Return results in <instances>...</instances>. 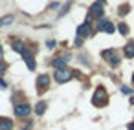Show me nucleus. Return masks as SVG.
Returning <instances> with one entry per match:
<instances>
[{
	"label": "nucleus",
	"mask_w": 134,
	"mask_h": 130,
	"mask_svg": "<svg viewBox=\"0 0 134 130\" xmlns=\"http://www.w3.org/2000/svg\"><path fill=\"white\" fill-rule=\"evenodd\" d=\"M72 77H74V72L68 70V68H61V70H55L53 72V81L59 82V84H64V82L72 81Z\"/></svg>",
	"instance_id": "obj_1"
},
{
	"label": "nucleus",
	"mask_w": 134,
	"mask_h": 130,
	"mask_svg": "<svg viewBox=\"0 0 134 130\" xmlns=\"http://www.w3.org/2000/svg\"><path fill=\"white\" fill-rule=\"evenodd\" d=\"M13 112H15V115H17V117L24 119L26 115H30V114H31V104H30L28 101L15 103V106H13Z\"/></svg>",
	"instance_id": "obj_2"
},
{
	"label": "nucleus",
	"mask_w": 134,
	"mask_h": 130,
	"mask_svg": "<svg viewBox=\"0 0 134 130\" xmlns=\"http://www.w3.org/2000/svg\"><path fill=\"white\" fill-rule=\"evenodd\" d=\"M92 103H94V106H107L108 104V95H107L105 88H97L96 90V93L92 97Z\"/></svg>",
	"instance_id": "obj_3"
},
{
	"label": "nucleus",
	"mask_w": 134,
	"mask_h": 130,
	"mask_svg": "<svg viewBox=\"0 0 134 130\" xmlns=\"http://www.w3.org/2000/svg\"><path fill=\"white\" fill-rule=\"evenodd\" d=\"M48 84H50V77H48L46 73H44V75H39V77H37V86H39V93L46 92Z\"/></svg>",
	"instance_id": "obj_4"
},
{
	"label": "nucleus",
	"mask_w": 134,
	"mask_h": 130,
	"mask_svg": "<svg viewBox=\"0 0 134 130\" xmlns=\"http://www.w3.org/2000/svg\"><path fill=\"white\" fill-rule=\"evenodd\" d=\"M90 15L92 17H97V19H103V4L101 2H94L90 6Z\"/></svg>",
	"instance_id": "obj_5"
},
{
	"label": "nucleus",
	"mask_w": 134,
	"mask_h": 130,
	"mask_svg": "<svg viewBox=\"0 0 134 130\" xmlns=\"http://www.w3.org/2000/svg\"><path fill=\"white\" fill-rule=\"evenodd\" d=\"M90 35H92V28H90V24H81V26H77V37L86 39V37H90Z\"/></svg>",
	"instance_id": "obj_6"
},
{
	"label": "nucleus",
	"mask_w": 134,
	"mask_h": 130,
	"mask_svg": "<svg viewBox=\"0 0 134 130\" xmlns=\"http://www.w3.org/2000/svg\"><path fill=\"white\" fill-rule=\"evenodd\" d=\"M70 61V55H63V57H57V59H53V68L55 70H61V68H64L66 66V62Z\"/></svg>",
	"instance_id": "obj_7"
},
{
	"label": "nucleus",
	"mask_w": 134,
	"mask_h": 130,
	"mask_svg": "<svg viewBox=\"0 0 134 130\" xmlns=\"http://www.w3.org/2000/svg\"><path fill=\"white\" fill-rule=\"evenodd\" d=\"M123 55H125L127 59H132V57H134V40H130L129 44H125V48H123Z\"/></svg>",
	"instance_id": "obj_8"
},
{
	"label": "nucleus",
	"mask_w": 134,
	"mask_h": 130,
	"mask_svg": "<svg viewBox=\"0 0 134 130\" xmlns=\"http://www.w3.org/2000/svg\"><path fill=\"white\" fill-rule=\"evenodd\" d=\"M11 50L17 51V53H22V51L26 50V42H22V40H13V42H11Z\"/></svg>",
	"instance_id": "obj_9"
},
{
	"label": "nucleus",
	"mask_w": 134,
	"mask_h": 130,
	"mask_svg": "<svg viewBox=\"0 0 134 130\" xmlns=\"http://www.w3.org/2000/svg\"><path fill=\"white\" fill-rule=\"evenodd\" d=\"M0 130H13V121L8 117H0Z\"/></svg>",
	"instance_id": "obj_10"
},
{
	"label": "nucleus",
	"mask_w": 134,
	"mask_h": 130,
	"mask_svg": "<svg viewBox=\"0 0 134 130\" xmlns=\"http://www.w3.org/2000/svg\"><path fill=\"white\" fill-rule=\"evenodd\" d=\"M46 101H39L37 103V106H35V115H42L44 112H46Z\"/></svg>",
	"instance_id": "obj_11"
},
{
	"label": "nucleus",
	"mask_w": 134,
	"mask_h": 130,
	"mask_svg": "<svg viewBox=\"0 0 134 130\" xmlns=\"http://www.w3.org/2000/svg\"><path fill=\"white\" fill-rule=\"evenodd\" d=\"M107 24H108L107 19H97V22H96V29H97V31H105Z\"/></svg>",
	"instance_id": "obj_12"
},
{
	"label": "nucleus",
	"mask_w": 134,
	"mask_h": 130,
	"mask_svg": "<svg viewBox=\"0 0 134 130\" xmlns=\"http://www.w3.org/2000/svg\"><path fill=\"white\" fill-rule=\"evenodd\" d=\"M70 8H72V0H68V2L63 6V9L59 11V19H61V17H64V15L68 13V9H70Z\"/></svg>",
	"instance_id": "obj_13"
},
{
	"label": "nucleus",
	"mask_w": 134,
	"mask_h": 130,
	"mask_svg": "<svg viewBox=\"0 0 134 130\" xmlns=\"http://www.w3.org/2000/svg\"><path fill=\"white\" fill-rule=\"evenodd\" d=\"M118 31H119L121 35H127V33H129V26H127L125 22H121V24H118Z\"/></svg>",
	"instance_id": "obj_14"
},
{
	"label": "nucleus",
	"mask_w": 134,
	"mask_h": 130,
	"mask_svg": "<svg viewBox=\"0 0 134 130\" xmlns=\"http://www.w3.org/2000/svg\"><path fill=\"white\" fill-rule=\"evenodd\" d=\"M114 53H116L114 50H105V51H101V57H103L105 61H110V57H112Z\"/></svg>",
	"instance_id": "obj_15"
},
{
	"label": "nucleus",
	"mask_w": 134,
	"mask_h": 130,
	"mask_svg": "<svg viewBox=\"0 0 134 130\" xmlns=\"http://www.w3.org/2000/svg\"><path fill=\"white\" fill-rule=\"evenodd\" d=\"M11 22H13V15H8V17H4L2 20H0V26H8Z\"/></svg>",
	"instance_id": "obj_16"
},
{
	"label": "nucleus",
	"mask_w": 134,
	"mask_h": 130,
	"mask_svg": "<svg viewBox=\"0 0 134 130\" xmlns=\"http://www.w3.org/2000/svg\"><path fill=\"white\" fill-rule=\"evenodd\" d=\"M119 61H121V59H119V57L114 53V55L110 57V61H108V62H110V66H119Z\"/></svg>",
	"instance_id": "obj_17"
},
{
	"label": "nucleus",
	"mask_w": 134,
	"mask_h": 130,
	"mask_svg": "<svg viewBox=\"0 0 134 130\" xmlns=\"http://www.w3.org/2000/svg\"><path fill=\"white\" fill-rule=\"evenodd\" d=\"M6 70H8V64L4 62V61H0V79L4 77V73H6Z\"/></svg>",
	"instance_id": "obj_18"
},
{
	"label": "nucleus",
	"mask_w": 134,
	"mask_h": 130,
	"mask_svg": "<svg viewBox=\"0 0 134 130\" xmlns=\"http://www.w3.org/2000/svg\"><path fill=\"white\" fill-rule=\"evenodd\" d=\"M105 33H116V26H114L112 22H108L107 28H105Z\"/></svg>",
	"instance_id": "obj_19"
},
{
	"label": "nucleus",
	"mask_w": 134,
	"mask_h": 130,
	"mask_svg": "<svg viewBox=\"0 0 134 130\" xmlns=\"http://www.w3.org/2000/svg\"><path fill=\"white\" fill-rule=\"evenodd\" d=\"M55 46H57V42H55L53 39H50V40H46V48H48V50H53Z\"/></svg>",
	"instance_id": "obj_20"
},
{
	"label": "nucleus",
	"mask_w": 134,
	"mask_h": 130,
	"mask_svg": "<svg viewBox=\"0 0 134 130\" xmlns=\"http://www.w3.org/2000/svg\"><path fill=\"white\" fill-rule=\"evenodd\" d=\"M121 92H123V93H127V95H130L134 90H132V88H129V86H121Z\"/></svg>",
	"instance_id": "obj_21"
},
{
	"label": "nucleus",
	"mask_w": 134,
	"mask_h": 130,
	"mask_svg": "<svg viewBox=\"0 0 134 130\" xmlns=\"http://www.w3.org/2000/svg\"><path fill=\"white\" fill-rule=\"evenodd\" d=\"M127 11H129V6H121L119 8V15H127Z\"/></svg>",
	"instance_id": "obj_22"
},
{
	"label": "nucleus",
	"mask_w": 134,
	"mask_h": 130,
	"mask_svg": "<svg viewBox=\"0 0 134 130\" xmlns=\"http://www.w3.org/2000/svg\"><path fill=\"white\" fill-rule=\"evenodd\" d=\"M92 20H94V17L88 13V15H86V19H85V24H92Z\"/></svg>",
	"instance_id": "obj_23"
},
{
	"label": "nucleus",
	"mask_w": 134,
	"mask_h": 130,
	"mask_svg": "<svg viewBox=\"0 0 134 130\" xmlns=\"http://www.w3.org/2000/svg\"><path fill=\"white\" fill-rule=\"evenodd\" d=\"M83 40H85V39H81V37H77V39L74 40V44H75V46H83Z\"/></svg>",
	"instance_id": "obj_24"
},
{
	"label": "nucleus",
	"mask_w": 134,
	"mask_h": 130,
	"mask_svg": "<svg viewBox=\"0 0 134 130\" xmlns=\"http://www.w3.org/2000/svg\"><path fill=\"white\" fill-rule=\"evenodd\" d=\"M0 88H8V82L4 79H0Z\"/></svg>",
	"instance_id": "obj_25"
},
{
	"label": "nucleus",
	"mask_w": 134,
	"mask_h": 130,
	"mask_svg": "<svg viewBox=\"0 0 134 130\" xmlns=\"http://www.w3.org/2000/svg\"><path fill=\"white\" fill-rule=\"evenodd\" d=\"M127 130H134V121H132V123H129V125H127Z\"/></svg>",
	"instance_id": "obj_26"
},
{
	"label": "nucleus",
	"mask_w": 134,
	"mask_h": 130,
	"mask_svg": "<svg viewBox=\"0 0 134 130\" xmlns=\"http://www.w3.org/2000/svg\"><path fill=\"white\" fill-rule=\"evenodd\" d=\"M2 55H4V53H2V48H0V61H2Z\"/></svg>",
	"instance_id": "obj_27"
},
{
	"label": "nucleus",
	"mask_w": 134,
	"mask_h": 130,
	"mask_svg": "<svg viewBox=\"0 0 134 130\" xmlns=\"http://www.w3.org/2000/svg\"><path fill=\"white\" fill-rule=\"evenodd\" d=\"M20 130H30V128H28V126H22V128H20Z\"/></svg>",
	"instance_id": "obj_28"
},
{
	"label": "nucleus",
	"mask_w": 134,
	"mask_h": 130,
	"mask_svg": "<svg viewBox=\"0 0 134 130\" xmlns=\"http://www.w3.org/2000/svg\"><path fill=\"white\" fill-rule=\"evenodd\" d=\"M130 103H132V104H134V97H130Z\"/></svg>",
	"instance_id": "obj_29"
},
{
	"label": "nucleus",
	"mask_w": 134,
	"mask_h": 130,
	"mask_svg": "<svg viewBox=\"0 0 134 130\" xmlns=\"http://www.w3.org/2000/svg\"><path fill=\"white\" fill-rule=\"evenodd\" d=\"M132 84H134V73H132Z\"/></svg>",
	"instance_id": "obj_30"
},
{
	"label": "nucleus",
	"mask_w": 134,
	"mask_h": 130,
	"mask_svg": "<svg viewBox=\"0 0 134 130\" xmlns=\"http://www.w3.org/2000/svg\"><path fill=\"white\" fill-rule=\"evenodd\" d=\"M97 2H101V4H103V2H105V0H97Z\"/></svg>",
	"instance_id": "obj_31"
}]
</instances>
